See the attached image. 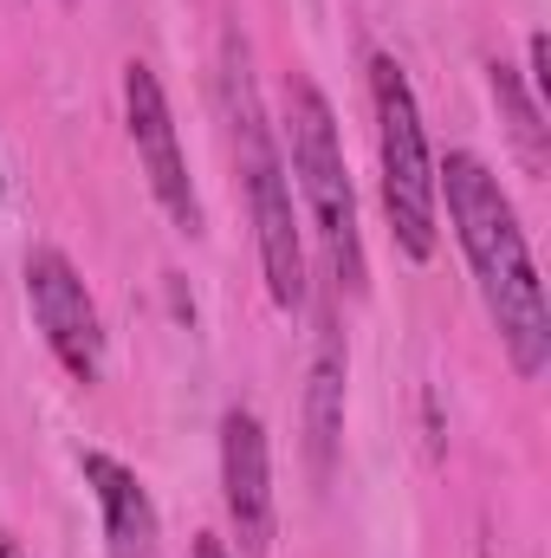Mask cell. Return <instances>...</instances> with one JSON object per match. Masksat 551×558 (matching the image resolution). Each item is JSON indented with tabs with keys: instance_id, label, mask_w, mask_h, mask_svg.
<instances>
[{
	"instance_id": "cell-1",
	"label": "cell",
	"mask_w": 551,
	"mask_h": 558,
	"mask_svg": "<svg viewBox=\"0 0 551 558\" xmlns=\"http://www.w3.org/2000/svg\"><path fill=\"white\" fill-rule=\"evenodd\" d=\"M434 195H448V221L461 234V254L480 279V299L506 338V357L519 377H539L551 364V312H546V286H539V267H532V247L519 234V215L500 189V175L454 149L434 175Z\"/></svg>"
},
{
	"instance_id": "cell-2",
	"label": "cell",
	"mask_w": 551,
	"mask_h": 558,
	"mask_svg": "<svg viewBox=\"0 0 551 558\" xmlns=\"http://www.w3.org/2000/svg\"><path fill=\"white\" fill-rule=\"evenodd\" d=\"M285 137H292V175L305 189V208L318 221V241L338 267V286L364 292V241H357V195H351V169H344V143L338 118L325 105V92L311 78H292L285 92Z\"/></svg>"
},
{
	"instance_id": "cell-3",
	"label": "cell",
	"mask_w": 551,
	"mask_h": 558,
	"mask_svg": "<svg viewBox=\"0 0 551 558\" xmlns=\"http://www.w3.org/2000/svg\"><path fill=\"white\" fill-rule=\"evenodd\" d=\"M370 98H377V156H383V208L396 228V247L409 260L434 254V162H428V137H421V111L403 78V65L390 52L370 59Z\"/></svg>"
},
{
	"instance_id": "cell-4",
	"label": "cell",
	"mask_w": 551,
	"mask_h": 558,
	"mask_svg": "<svg viewBox=\"0 0 551 558\" xmlns=\"http://www.w3.org/2000/svg\"><path fill=\"white\" fill-rule=\"evenodd\" d=\"M241 137H247V202H254V228H260V267H267V292L273 305L298 312L305 305V247H298V215H292V189H285V169H279L273 143L260 131V111L247 98V78H241Z\"/></svg>"
},
{
	"instance_id": "cell-5",
	"label": "cell",
	"mask_w": 551,
	"mask_h": 558,
	"mask_svg": "<svg viewBox=\"0 0 551 558\" xmlns=\"http://www.w3.org/2000/svg\"><path fill=\"white\" fill-rule=\"evenodd\" d=\"M26 299H33V318H39L52 357L78 384H98V371H105V325H98V305H91L78 267L59 247H39L26 260Z\"/></svg>"
},
{
	"instance_id": "cell-6",
	"label": "cell",
	"mask_w": 551,
	"mask_h": 558,
	"mask_svg": "<svg viewBox=\"0 0 551 558\" xmlns=\"http://www.w3.org/2000/svg\"><path fill=\"white\" fill-rule=\"evenodd\" d=\"M124 118H131V143H137V162L156 189V202L169 208V221L182 234L201 228V202H195V182H188V162H182V143H175V118H169V98H162V78L131 59L124 65Z\"/></svg>"
},
{
	"instance_id": "cell-7",
	"label": "cell",
	"mask_w": 551,
	"mask_h": 558,
	"mask_svg": "<svg viewBox=\"0 0 551 558\" xmlns=\"http://www.w3.org/2000/svg\"><path fill=\"white\" fill-rule=\"evenodd\" d=\"M221 494H228V520L247 558H260L273 546V461H267V428L254 410L221 416Z\"/></svg>"
},
{
	"instance_id": "cell-8",
	"label": "cell",
	"mask_w": 551,
	"mask_h": 558,
	"mask_svg": "<svg viewBox=\"0 0 551 558\" xmlns=\"http://www.w3.org/2000/svg\"><path fill=\"white\" fill-rule=\"evenodd\" d=\"M85 481H91V494L105 507V546H111V558H156V507H149L137 474L91 448L85 454Z\"/></svg>"
},
{
	"instance_id": "cell-9",
	"label": "cell",
	"mask_w": 551,
	"mask_h": 558,
	"mask_svg": "<svg viewBox=\"0 0 551 558\" xmlns=\"http://www.w3.org/2000/svg\"><path fill=\"white\" fill-rule=\"evenodd\" d=\"M338 435H344V344H338V331L325 325L318 357H311V384H305V448H311L318 481H325L331 461H338Z\"/></svg>"
},
{
	"instance_id": "cell-10",
	"label": "cell",
	"mask_w": 551,
	"mask_h": 558,
	"mask_svg": "<svg viewBox=\"0 0 551 558\" xmlns=\"http://www.w3.org/2000/svg\"><path fill=\"white\" fill-rule=\"evenodd\" d=\"M487 72H493V105H500V118H506V137L519 143L526 169L539 175V169H546V105L519 85L513 65H487Z\"/></svg>"
},
{
	"instance_id": "cell-11",
	"label": "cell",
	"mask_w": 551,
	"mask_h": 558,
	"mask_svg": "<svg viewBox=\"0 0 551 558\" xmlns=\"http://www.w3.org/2000/svg\"><path fill=\"white\" fill-rule=\"evenodd\" d=\"M532 98L551 105V39L546 33H532Z\"/></svg>"
},
{
	"instance_id": "cell-12",
	"label": "cell",
	"mask_w": 551,
	"mask_h": 558,
	"mask_svg": "<svg viewBox=\"0 0 551 558\" xmlns=\"http://www.w3.org/2000/svg\"><path fill=\"white\" fill-rule=\"evenodd\" d=\"M195 558H228V546L221 539H195Z\"/></svg>"
},
{
	"instance_id": "cell-13",
	"label": "cell",
	"mask_w": 551,
	"mask_h": 558,
	"mask_svg": "<svg viewBox=\"0 0 551 558\" xmlns=\"http://www.w3.org/2000/svg\"><path fill=\"white\" fill-rule=\"evenodd\" d=\"M0 558H20V546H13V539H7V533H0Z\"/></svg>"
}]
</instances>
